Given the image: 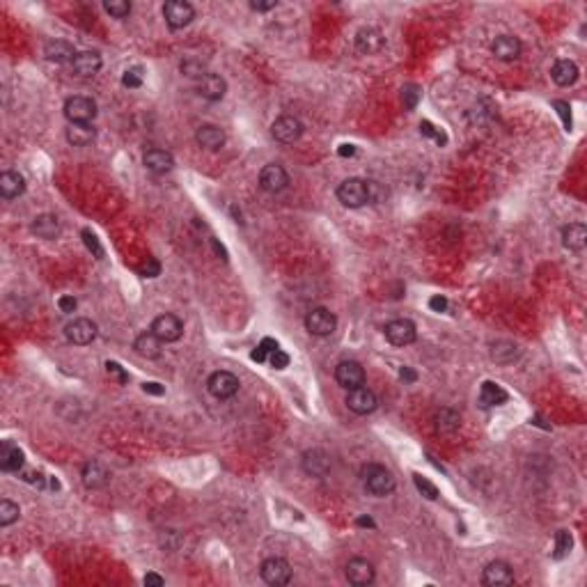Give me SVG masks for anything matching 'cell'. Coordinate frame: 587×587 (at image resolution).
I'll list each match as a JSON object with an SVG mask.
<instances>
[{"label":"cell","instance_id":"1","mask_svg":"<svg viewBox=\"0 0 587 587\" xmlns=\"http://www.w3.org/2000/svg\"><path fill=\"white\" fill-rule=\"evenodd\" d=\"M360 479H363V486L365 491L371 493L374 498H386L395 491V475L388 471L386 466L381 464H367L363 466V471H360Z\"/></svg>","mask_w":587,"mask_h":587},{"label":"cell","instance_id":"2","mask_svg":"<svg viewBox=\"0 0 587 587\" xmlns=\"http://www.w3.org/2000/svg\"><path fill=\"white\" fill-rule=\"evenodd\" d=\"M65 117L69 120V124H92L96 117V101L90 96H69L65 101Z\"/></svg>","mask_w":587,"mask_h":587},{"label":"cell","instance_id":"3","mask_svg":"<svg viewBox=\"0 0 587 587\" xmlns=\"http://www.w3.org/2000/svg\"><path fill=\"white\" fill-rule=\"evenodd\" d=\"M337 200L349 209H360L367 204V181L360 177H349L337 186Z\"/></svg>","mask_w":587,"mask_h":587},{"label":"cell","instance_id":"4","mask_svg":"<svg viewBox=\"0 0 587 587\" xmlns=\"http://www.w3.org/2000/svg\"><path fill=\"white\" fill-rule=\"evenodd\" d=\"M306 328L310 335L315 337H328L337 328V317L335 312H330L328 308H312L306 315Z\"/></svg>","mask_w":587,"mask_h":587},{"label":"cell","instance_id":"5","mask_svg":"<svg viewBox=\"0 0 587 587\" xmlns=\"http://www.w3.org/2000/svg\"><path fill=\"white\" fill-rule=\"evenodd\" d=\"M259 576L267 585L280 587L291 581V564L285 557H267L259 566Z\"/></svg>","mask_w":587,"mask_h":587},{"label":"cell","instance_id":"6","mask_svg":"<svg viewBox=\"0 0 587 587\" xmlns=\"http://www.w3.org/2000/svg\"><path fill=\"white\" fill-rule=\"evenodd\" d=\"M384 335L393 347H408L418 340V328L410 319H393L386 324Z\"/></svg>","mask_w":587,"mask_h":587},{"label":"cell","instance_id":"7","mask_svg":"<svg viewBox=\"0 0 587 587\" xmlns=\"http://www.w3.org/2000/svg\"><path fill=\"white\" fill-rule=\"evenodd\" d=\"M163 18L172 30H179V28H186L195 18V9L186 0H168L163 5Z\"/></svg>","mask_w":587,"mask_h":587},{"label":"cell","instance_id":"8","mask_svg":"<svg viewBox=\"0 0 587 587\" xmlns=\"http://www.w3.org/2000/svg\"><path fill=\"white\" fill-rule=\"evenodd\" d=\"M65 337L76 347H87L96 340V324L87 317H78L65 326Z\"/></svg>","mask_w":587,"mask_h":587},{"label":"cell","instance_id":"9","mask_svg":"<svg viewBox=\"0 0 587 587\" xmlns=\"http://www.w3.org/2000/svg\"><path fill=\"white\" fill-rule=\"evenodd\" d=\"M150 330L161 342H177L184 335V321L177 315H172V312H165V315H159L152 321Z\"/></svg>","mask_w":587,"mask_h":587},{"label":"cell","instance_id":"10","mask_svg":"<svg viewBox=\"0 0 587 587\" xmlns=\"http://www.w3.org/2000/svg\"><path fill=\"white\" fill-rule=\"evenodd\" d=\"M287 186H289V174H287L285 168H282V165H278V163L264 165L262 172H259V189L262 191L276 195L280 191H285Z\"/></svg>","mask_w":587,"mask_h":587},{"label":"cell","instance_id":"11","mask_svg":"<svg viewBox=\"0 0 587 587\" xmlns=\"http://www.w3.org/2000/svg\"><path fill=\"white\" fill-rule=\"evenodd\" d=\"M271 133H273V138H276L278 142L291 145V142H296L301 135H303V122L298 120V117H294V115H282V117H278L276 122H273Z\"/></svg>","mask_w":587,"mask_h":587},{"label":"cell","instance_id":"12","mask_svg":"<svg viewBox=\"0 0 587 587\" xmlns=\"http://www.w3.org/2000/svg\"><path fill=\"white\" fill-rule=\"evenodd\" d=\"M239 379L232 374V371H213V374L209 376L207 381V388H209V393L216 397V399H230L239 393Z\"/></svg>","mask_w":587,"mask_h":587},{"label":"cell","instance_id":"13","mask_svg":"<svg viewBox=\"0 0 587 587\" xmlns=\"http://www.w3.org/2000/svg\"><path fill=\"white\" fill-rule=\"evenodd\" d=\"M354 44H356V51H358L360 55H374V53H379V51H384L386 37H384V33L379 30V28H374V26H365V28H360V30L356 33Z\"/></svg>","mask_w":587,"mask_h":587},{"label":"cell","instance_id":"14","mask_svg":"<svg viewBox=\"0 0 587 587\" xmlns=\"http://www.w3.org/2000/svg\"><path fill=\"white\" fill-rule=\"evenodd\" d=\"M335 381L347 390H354L365 384V369L358 360H340L335 367Z\"/></svg>","mask_w":587,"mask_h":587},{"label":"cell","instance_id":"15","mask_svg":"<svg viewBox=\"0 0 587 587\" xmlns=\"http://www.w3.org/2000/svg\"><path fill=\"white\" fill-rule=\"evenodd\" d=\"M347 581L351 585H356V587H365V585H371L374 583V564H371L369 560H365V557H354V560H349L347 562Z\"/></svg>","mask_w":587,"mask_h":587},{"label":"cell","instance_id":"16","mask_svg":"<svg viewBox=\"0 0 587 587\" xmlns=\"http://www.w3.org/2000/svg\"><path fill=\"white\" fill-rule=\"evenodd\" d=\"M521 51H523L521 39L514 35H501V37H496L491 44V53L496 55V60H501V62L518 60V57H521Z\"/></svg>","mask_w":587,"mask_h":587},{"label":"cell","instance_id":"17","mask_svg":"<svg viewBox=\"0 0 587 587\" xmlns=\"http://www.w3.org/2000/svg\"><path fill=\"white\" fill-rule=\"evenodd\" d=\"M301 466L310 477H326L330 473V457L324 449H306L301 457Z\"/></svg>","mask_w":587,"mask_h":587},{"label":"cell","instance_id":"18","mask_svg":"<svg viewBox=\"0 0 587 587\" xmlns=\"http://www.w3.org/2000/svg\"><path fill=\"white\" fill-rule=\"evenodd\" d=\"M347 406L354 410L356 415H367L371 413V410H376L379 406V399L376 395L371 393L369 388L365 386H358L354 390H349V395H347Z\"/></svg>","mask_w":587,"mask_h":587},{"label":"cell","instance_id":"19","mask_svg":"<svg viewBox=\"0 0 587 587\" xmlns=\"http://www.w3.org/2000/svg\"><path fill=\"white\" fill-rule=\"evenodd\" d=\"M512 583H514V569L505 560H493L484 566L482 585L496 587V585H512Z\"/></svg>","mask_w":587,"mask_h":587},{"label":"cell","instance_id":"20","mask_svg":"<svg viewBox=\"0 0 587 587\" xmlns=\"http://www.w3.org/2000/svg\"><path fill=\"white\" fill-rule=\"evenodd\" d=\"M228 92V83L218 74H204L198 81V94L207 101H220Z\"/></svg>","mask_w":587,"mask_h":587},{"label":"cell","instance_id":"21","mask_svg":"<svg viewBox=\"0 0 587 587\" xmlns=\"http://www.w3.org/2000/svg\"><path fill=\"white\" fill-rule=\"evenodd\" d=\"M23 464H26L23 449L14 445L12 440H5V443L0 445V468H3L5 473H21Z\"/></svg>","mask_w":587,"mask_h":587},{"label":"cell","instance_id":"22","mask_svg":"<svg viewBox=\"0 0 587 587\" xmlns=\"http://www.w3.org/2000/svg\"><path fill=\"white\" fill-rule=\"evenodd\" d=\"M81 477H83L85 488H92V491H94V488H104L106 484L111 482L108 468H106L101 462H96V459H92V462H87V464L83 466Z\"/></svg>","mask_w":587,"mask_h":587},{"label":"cell","instance_id":"23","mask_svg":"<svg viewBox=\"0 0 587 587\" xmlns=\"http://www.w3.org/2000/svg\"><path fill=\"white\" fill-rule=\"evenodd\" d=\"M142 163L145 168L154 172V174H165L174 168V156L165 150H159V147H154V150H147L145 156H142Z\"/></svg>","mask_w":587,"mask_h":587},{"label":"cell","instance_id":"24","mask_svg":"<svg viewBox=\"0 0 587 587\" xmlns=\"http://www.w3.org/2000/svg\"><path fill=\"white\" fill-rule=\"evenodd\" d=\"M101 65H104V60L96 51H81V53H76L74 62H72V69H74L76 76L90 78L94 74H99Z\"/></svg>","mask_w":587,"mask_h":587},{"label":"cell","instance_id":"25","mask_svg":"<svg viewBox=\"0 0 587 587\" xmlns=\"http://www.w3.org/2000/svg\"><path fill=\"white\" fill-rule=\"evenodd\" d=\"M195 140H198V145L202 147V150L218 152V150H223V145H225V131L216 124H202L198 129V133H195Z\"/></svg>","mask_w":587,"mask_h":587},{"label":"cell","instance_id":"26","mask_svg":"<svg viewBox=\"0 0 587 587\" xmlns=\"http://www.w3.org/2000/svg\"><path fill=\"white\" fill-rule=\"evenodd\" d=\"M133 351L138 354L140 358H147V360H154V358H159L163 354V342L154 335L152 330H147V332H140L138 337H135L133 342Z\"/></svg>","mask_w":587,"mask_h":587},{"label":"cell","instance_id":"27","mask_svg":"<svg viewBox=\"0 0 587 587\" xmlns=\"http://www.w3.org/2000/svg\"><path fill=\"white\" fill-rule=\"evenodd\" d=\"M44 55H46V60L65 65V62H74L76 48H74V44L65 42V39H51V42H46V46H44Z\"/></svg>","mask_w":587,"mask_h":587},{"label":"cell","instance_id":"28","mask_svg":"<svg viewBox=\"0 0 587 587\" xmlns=\"http://www.w3.org/2000/svg\"><path fill=\"white\" fill-rule=\"evenodd\" d=\"M23 193H26V179L21 172L5 170L0 174V195H3L5 200H14Z\"/></svg>","mask_w":587,"mask_h":587},{"label":"cell","instance_id":"29","mask_svg":"<svg viewBox=\"0 0 587 587\" xmlns=\"http://www.w3.org/2000/svg\"><path fill=\"white\" fill-rule=\"evenodd\" d=\"M30 230H33V234H37L39 239L51 241V239L57 237V234H60L62 228H60V218L53 216V213H39V216H35Z\"/></svg>","mask_w":587,"mask_h":587},{"label":"cell","instance_id":"30","mask_svg":"<svg viewBox=\"0 0 587 587\" xmlns=\"http://www.w3.org/2000/svg\"><path fill=\"white\" fill-rule=\"evenodd\" d=\"M578 74H581L578 72V65H576L574 60H555L553 69H551L553 83L560 85V87L574 85L576 81H578Z\"/></svg>","mask_w":587,"mask_h":587},{"label":"cell","instance_id":"31","mask_svg":"<svg viewBox=\"0 0 587 587\" xmlns=\"http://www.w3.org/2000/svg\"><path fill=\"white\" fill-rule=\"evenodd\" d=\"M587 243V228L583 223H571L562 230V246L571 252H581Z\"/></svg>","mask_w":587,"mask_h":587},{"label":"cell","instance_id":"32","mask_svg":"<svg viewBox=\"0 0 587 587\" xmlns=\"http://www.w3.org/2000/svg\"><path fill=\"white\" fill-rule=\"evenodd\" d=\"M507 390H503V386L493 384V381H484L482 388H479V406L482 408H493L507 402Z\"/></svg>","mask_w":587,"mask_h":587},{"label":"cell","instance_id":"33","mask_svg":"<svg viewBox=\"0 0 587 587\" xmlns=\"http://www.w3.org/2000/svg\"><path fill=\"white\" fill-rule=\"evenodd\" d=\"M65 138L72 147H87L96 138V129L92 124H69L65 131Z\"/></svg>","mask_w":587,"mask_h":587},{"label":"cell","instance_id":"34","mask_svg":"<svg viewBox=\"0 0 587 587\" xmlns=\"http://www.w3.org/2000/svg\"><path fill=\"white\" fill-rule=\"evenodd\" d=\"M459 427H462V415H459L457 410L440 408L438 413H436V432L438 434L452 436L454 432H459Z\"/></svg>","mask_w":587,"mask_h":587},{"label":"cell","instance_id":"35","mask_svg":"<svg viewBox=\"0 0 587 587\" xmlns=\"http://www.w3.org/2000/svg\"><path fill=\"white\" fill-rule=\"evenodd\" d=\"M491 358L501 365H510L518 358V347L512 345V342H498V345H493Z\"/></svg>","mask_w":587,"mask_h":587},{"label":"cell","instance_id":"36","mask_svg":"<svg viewBox=\"0 0 587 587\" xmlns=\"http://www.w3.org/2000/svg\"><path fill=\"white\" fill-rule=\"evenodd\" d=\"M571 546H574V537H571V532H566V530H557V532H555V549H553V557H555V560H564V557L571 553Z\"/></svg>","mask_w":587,"mask_h":587},{"label":"cell","instance_id":"37","mask_svg":"<svg viewBox=\"0 0 587 587\" xmlns=\"http://www.w3.org/2000/svg\"><path fill=\"white\" fill-rule=\"evenodd\" d=\"M276 349H280V345H278V340H273V337H264L259 345L252 349V354H250V358L255 360V363H267L269 360V356L273 354V351Z\"/></svg>","mask_w":587,"mask_h":587},{"label":"cell","instance_id":"38","mask_svg":"<svg viewBox=\"0 0 587 587\" xmlns=\"http://www.w3.org/2000/svg\"><path fill=\"white\" fill-rule=\"evenodd\" d=\"M18 516H21L18 505L12 503V501H7V498H3V501H0V525H3V527L12 525V523L18 521Z\"/></svg>","mask_w":587,"mask_h":587},{"label":"cell","instance_id":"39","mask_svg":"<svg viewBox=\"0 0 587 587\" xmlns=\"http://www.w3.org/2000/svg\"><path fill=\"white\" fill-rule=\"evenodd\" d=\"M420 99H423V90H420L418 85H404V90H402V104H404V108L406 111H415V106L420 104Z\"/></svg>","mask_w":587,"mask_h":587},{"label":"cell","instance_id":"40","mask_svg":"<svg viewBox=\"0 0 587 587\" xmlns=\"http://www.w3.org/2000/svg\"><path fill=\"white\" fill-rule=\"evenodd\" d=\"M104 9L113 18H126V16L131 14V3H126V0H106Z\"/></svg>","mask_w":587,"mask_h":587},{"label":"cell","instance_id":"41","mask_svg":"<svg viewBox=\"0 0 587 587\" xmlns=\"http://www.w3.org/2000/svg\"><path fill=\"white\" fill-rule=\"evenodd\" d=\"M181 74L191 76V78H198V81H200V78L204 74H209V72H204L202 60H195V57H186V60L181 62Z\"/></svg>","mask_w":587,"mask_h":587},{"label":"cell","instance_id":"42","mask_svg":"<svg viewBox=\"0 0 587 587\" xmlns=\"http://www.w3.org/2000/svg\"><path fill=\"white\" fill-rule=\"evenodd\" d=\"M81 237H83V243H85V248L92 252V255L96 257V259H101L104 257V248H101V243H99V239H96V234L92 232V230H83L81 232Z\"/></svg>","mask_w":587,"mask_h":587},{"label":"cell","instance_id":"43","mask_svg":"<svg viewBox=\"0 0 587 587\" xmlns=\"http://www.w3.org/2000/svg\"><path fill=\"white\" fill-rule=\"evenodd\" d=\"M413 482H415V488L427 498V501H436V498H438V488L432 482H429V479H425L423 475L415 473L413 475Z\"/></svg>","mask_w":587,"mask_h":587},{"label":"cell","instance_id":"44","mask_svg":"<svg viewBox=\"0 0 587 587\" xmlns=\"http://www.w3.org/2000/svg\"><path fill=\"white\" fill-rule=\"evenodd\" d=\"M122 85L129 87V90H138L142 85V69L140 67H131V69H126L122 74Z\"/></svg>","mask_w":587,"mask_h":587},{"label":"cell","instance_id":"45","mask_svg":"<svg viewBox=\"0 0 587 587\" xmlns=\"http://www.w3.org/2000/svg\"><path fill=\"white\" fill-rule=\"evenodd\" d=\"M106 374H108L111 379H115L120 386L129 384V371H126L120 363H115V360H108V363H106Z\"/></svg>","mask_w":587,"mask_h":587},{"label":"cell","instance_id":"46","mask_svg":"<svg viewBox=\"0 0 587 587\" xmlns=\"http://www.w3.org/2000/svg\"><path fill=\"white\" fill-rule=\"evenodd\" d=\"M388 198V191L379 181H367V204H381Z\"/></svg>","mask_w":587,"mask_h":587},{"label":"cell","instance_id":"47","mask_svg":"<svg viewBox=\"0 0 587 587\" xmlns=\"http://www.w3.org/2000/svg\"><path fill=\"white\" fill-rule=\"evenodd\" d=\"M553 108L557 111V115H560V120H562V126H564V131H571L574 129V122H571V106L566 104V101H553Z\"/></svg>","mask_w":587,"mask_h":587},{"label":"cell","instance_id":"48","mask_svg":"<svg viewBox=\"0 0 587 587\" xmlns=\"http://www.w3.org/2000/svg\"><path fill=\"white\" fill-rule=\"evenodd\" d=\"M420 131H423V135H427V138H434L438 145H445V142H447L445 133H443V131H438L436 126H434L432 122H429V120L420 122Z\"/></svg>","mask_w":587,"mask_h":587},{"label":"cell","instance_id":"49","mask_svg":"<svg viewBox=\"0 0 587 587\" xmlns=\"http://www.w3.org/2000/svg\"><path fill=\"white\" fill-rule=\"evenodd\" d=\"M267 363H269L273 369H285V367H289V356H287L282 349H276V351H273V354L269 356Z\"/></svg>","mask_w":587,"mask_h":587},{"label":"cell","instance_id":"50","mask_svg":"<svg viewBox=\"0 0 587 587\" xmlns=\"http://www.w3.org/2000/svg\"><path fill=\"white\" fill-rule=\"evenodd\" d=\"M159 273H161V264L156 262V259H152V257L147 259V264L140 269V276H142V278H156Z\"/></svg>","mask_w":587,"mask_h":587},{"label":"cell","instance_id":"51","mask_svg":"<svg viewBox=\"0 0 587 587\" xmlns=\"http://www.w3.org/2000/svg\"><path fill=\"white\" fill-rule=\"evenodd\" d=\"M57 308L69 315V312H74L78 308V301L74 296H60V298H57Z\"/></svg>","mask_w":587,"mask_h":587},{"label":"cell","instance_id":"52","mask_svg":"<svg viewBox=\"0 0 587 587\" xmlns=\"http://www.w3.org/2000/svg\"><path fill=\"white\" fill-rule=\"evenodd\" d=\"M142 393L161 397V395H165V388L161 384H156V381H147V384H142Z\"/></svg>","mask_w":587,"mask_h":587},{"label":"cell","instance_id":"53","mask_svg":"<svg viewBox=\"0 0 587 587\" xmlns=\"http://www.w3.org/2000/svg\"><path fill=\"white\" fill-rule=\"evenodd\" d=\"M276 7H278V0H267V3L252 0V3H250V9H252V12H269V9H276Z\"/></svg>","mask_w":587,"mask_h":587},{"label":"cell","instance_id":"54","mask_svg":"<svg viewBox=\"0 0 587 587\" xmlns=\"http://www.w3.org/2000/svg\"><path fill=\"white\" fill-rule=\"evenodd\" d=\"M429 308L434 312H445L447 310V298L445 296H432L429 298Z\"/></svg>","mask_w":587,"mask_h":587},{"label":"cell","instance_id":"55","mask_svg":"<svg viewBox=\"0 0 587 587\" xmlns=\"http://www.w3.org/2000/svg\"><path fill=\"white\" fill-rule=\"evenodd\" d=\"M399 379H402L404 384H415V381H418V374H415V369L402 367V369H399Z\"/></svg>","mask_w":587,"mask_h":587},{"label":"cell","instance_id":"56","mask_svg":"<svg viewBox=\"0 0 587 587\" xmlns=\"http://www.w3.org/2000/svg\"><path fill=\"white\" fill-rule=\"evenodd\" d=\"M142 583H145V585H154V587H161V585H165V578H163V576H159V574L150 571V574H147L145 578H142Z\"/></svg>","mask_w":587,"mask_h":587},{"label":"cell","instance_id":"57","mask_svg":"<svg viewBox=\"0 0 587 587\" xmlns=\"http://www.w3.org/2000/svg\"><path fill=\"white\" fill-rule=\"evenodd\" d=\"M356 525H358V527H371V530L376 527V523L371 521V516H360V518H356Z\"/></svg>","mask_w":587,"mask_h":587},{"label":"cell","instance_id":"58","mask_svg":"<svg viewBox=\"0 0 587 587\" xmlns=\"http://www.w3.org/2000/svg\"><path fill=\"white\" fill-rule=\"evenodd\" d=\"M356 154V147L354 145H342L340 147V156H354Z\"/></svg>","mask_w":587,"mask_h":587},{"label":"cell","instance_id":"59","mask_svg":"<svg viewBox=\"0 0 587 587\" xmlns=\"http://www.w3.org/2000/svg\"><path fill=\"white\" fill-rule=\"evenodd\" d=\"M211 246H213V250H216V252H218V255H220L223 259H228V252H225V248L220 246V243H218L216 239H211Z\"/></svg>","mask_w":587,"mask_h":587}]
</instances>
